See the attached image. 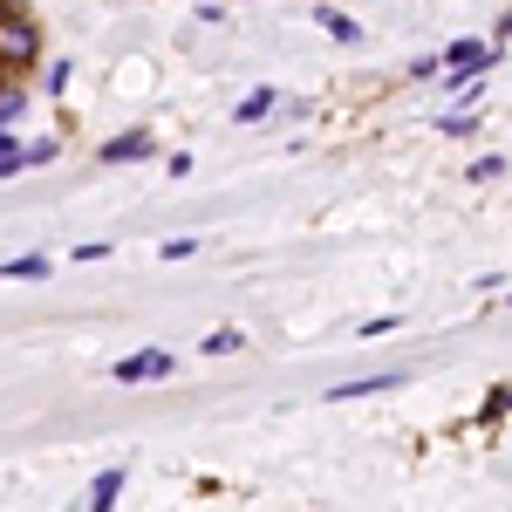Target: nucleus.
Returning a JSON list of instances; mask_svg holds the SVG:
<instances>
[{
  "mask_svg": "<svg viewBox=\"0 0 512 512\" xmlns=\"http://www.w3.org/2000/svg\"><path fill=\"white\" fill-rule=\"evenodd\" d=\"M492 178H506V158H478L472 164V185H492Z\"/></svg>",
  "mask_w": 512,
  "mask_h": 512,
  "instance_id": "nucleus-15",
  "label": "nucleus"
},
{
  "mask_svg": "<svg viewBox=\"0 0 512 512\" xmlns=\"http://www.w3.org/2000/svg\"><path fill=\"white\" fill-rule=\"evenodd\" d=\"M69 76H76L69 62H48V76H41V89H48V96H62V89H69Z\"/></svg>",
  "mask_w": 512,
  "mask_h": 512,
  "instance_id": "nucleus-14",
  "label": "nucleus"
},
{
  "mask_svg": "<svg viewBox=\"0 0 512 512\" xmlns=\"http://www.w3.org/2000/svg\"><path fill=\"white\" fill-rule=\"evenodd\" d=\"M315 21H321V28H328L335 41H342V48H355V41H362V21H349V14H335V7H321Z\"/></svg>",
  "mask_w": 512,
  "mask_h": 512,
  "instance_id": "nucleus-8",
  "label": "nucleus"
},
{
  "mask_svg": "<svg viewBox=\"0 0 512 512\" xmlns=\"http://www.w3.org/2000/svg\"><path fill=\"white\" fill-rule=\"evenodd\" d=\"M410 76H417V82H437V76H444V55H417V69H410Z\"/></svg>",
  "mask_w": 512,
  "mask_h": 512,
  "instance_id": "nucleus-16",
  "label": "nucleus"
},
{
  "mask_svg": "<svg viewBox=\"0 0 512 512\" xmlns=\"http://www.w3.org/2000/svg\"><path fill=\"white\" fill-rule=\"evenodd\" d=\"M21 110H28V89H0V130L21 117Z\"/></svg>",
  "mask_w": 512,
  "mask_h": 512,
  "instance_id": "nucleus-13",
  "label": "nucleus"
},
{
  "mask_svg": "<svg viewBox=\"0 0 512 512\" xmlns=\"http://www.w3.org/2000/svg\"><path fill=\"white\" fill-rule=\"evenodd\" d=\"M151 151H158V137H151V130H123V137H110V144L96 151V158H103V164H144Z\"/></svg>",
  "mask_w": 512,
  "mask_h": 512,
  "instance_id": "nucleus-3",
  "label": "nucleus"
},
{
  "mask_svg": "<svg viewBox=\"0 0 512 512\" xmlns=\"http://www.w3.org/2000/svg\"><path fill=\"white\" fill-rule=\"evenodd\" d=\"M35 62H41V28L28 21V14L7 7V14H0V69L21 76V69H35Z\"/></svg>",
  "mask_w": 512,
  "mask_h": 512,
  "instance_id": "nucleus-1",
  "label": "nucleus"
},
{
  "mask_svg": "<svg viewBox=\"0 0 512 512\" xmlns=\"http://www.w3.org/2000/svg\"><path fill=\"white\" fill-rule=\"evenodd\" d=\"M48 267H55L48 253H21V260H7V267H0V280H48Z\"/></svg>",
  "mask_w": 512,
  "mask_h": 512,
  "instance_id": "nucleus-7",
  "label": "nucleus"
},
{
  "mask_svg": "<svg viewBox=\"0 0 512 512\" xmlns=\"http://www.w3.org/2000/svg\"><path fill=\"white\" fill-rule=\"evenodd\" d=\"M117 492H123V472H103V478H96V492H89V512H110V506H117Z\"/></svg>",
  "mask_w": 512,
  "mask_h": 512,
  "instance_id": "nucleus-9",
  "label": "nucleus"
},
{
  "mask_svg": "<svg viewBox=\"0 0 512 512\" xmlns=\"http://www.w3.org/2000/svg\"><path fill=\"white\" fill-rule=\"evenodd\" d=\"M110 376H117V383H164V376H178V355L171 349H137V355H123Z\"/></svg>",
  "mask_w": 512,
  "mask_h": 512,
  "instance_id": "nucleus-2",
  "label": "nucleus"
},
{
  "mask_svg": "<svg viewBox=\"0 0 512 512\" xmlns=\"http://www.w3.org/2000/svg\"><path fill=\"white\" fill-rule=\"evenodd\" d=\"M396 383H403V376L390 369V376H355V383H335L328 396H335V403H355V396H383V390H396Z\"/></svg>",
  "mask_w": 512,
  "mask_h": 512,
  "instance_id": "nucleus-5",
  "label": "nucleus"
},
{
  "mask_svg": "<svg viewBox=\"0 0 512 512\" xmlns=\"http://www.w3.org/2000/svg\"><path fill=\"white\" fill-rule=\"evenodd\" d=\"M274 110H280L274 89H253V96H239V103H233V123H267Z\"/></svg>",
  "mask_w": 512,
  "mask_h": 512,
  "instance_id": "nucleus-6",
  "label": "nucleus"
},
{
  "mask_svg": "<svg viewBox=\"0 0 512 512\" xmlns=\"http://www.w3.org/2000/svg\"><path fill=\"white\" fill-rule=\"evenodd\" d=\"M437 130H451V137H472V130H478V110H444V117H437Z\"/></svg>",
  "mask_w": 512,
  "mask_h": 512,
  "instance_id": "nucleus-11",
  "label": "nucleus"
},
{
  "mask_svg": "<svg viewBox=\"0 0 512 512\" xmlns=\"http://www.w3.org/2000/svg\"><path fill=\"white\" fill-rule=\"evenodd\" d=\"M14 151H21V137H7V130H0V158H14Z\"/></svg>",
  "mask_w": 512,
  "mask_h": 512,
  "instance_id": "nucleus-17",
  "label": "nucleus"
},
{
  "mask_svg": "<svg viewBox=\"0 0 512 512\" xmlns=\"http://www.w3.org/2000/svg\"><path fill=\"white\" fill-rule=\"evenodd\" d=\"M233 349H246V335H239V328H219V335H205V355H233Z\"/></svg>",
  "mask_w": 512,
  "mask_h": 512,
  "instance_id": "nucleus-12",
  "label": "nucleus"
},
{
  "mask_svg": "<svg viewBox=\"0 0 512 512\" xmlns=\"http://www.w3.org/2000/svg\"><path fill=\"white\" fill-rule=\"evenodd\" d=\"M55 151H62L55 137H35V144H21V171H35V164H55Z\"/></svg>",
  "mask_w": 512,
  "mask_h": 512,
  "instance_id": "nucleus-10",
  "label": "nucleus"
},
{
  "mask_svg": "<svg viewBox=\"0 0 512 512\" xmlns=\"http://www.w3.org/2000/svg\"><path fill=\"white\" fill-rule=\"evenodd\" d=\"M0 14H7V0H0Z\"/></svg>",
  "mask_w": 512,
  "mask_h": 512,
  "instance_id": "nucleus-18",
  "label": "nucleus"
},
{
  "mask_svg": "<svg viewBox=\"0 0 512 512\" xmlns=\"http://www.w3.org/2000/svg\"><path fill=\"white\" fill-rule=\"evenodd\" d=\"M492 55H499L492 41H451V48H444V69H472V76H485Z\"/></svg>",
  "mask_w": 512,
  "mask_h": 512,
  "instance_id": "nucleus-4",
  "label": "nucleus"
}]
</instances>
